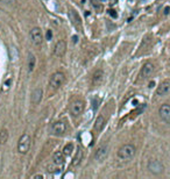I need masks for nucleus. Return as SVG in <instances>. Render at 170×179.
Masks as SVG:
<instances>
[{"mask_svg":"<svg viewBox=\"0 0 170 179\" xmlns=\"http://www.w3.org/2000/svg\"><path fill=\"white\" fill-rule=\"evenodd\" d=\"M135 152H137V149H135L134 146L132 144H125L122 146L120 149L116 152V157L120 160H129L135 156Z\"/></svg>","mask_w":170,"mask_h":179,"instance_id":"f257e3e1","label":"nucleus"},{"mask_svg":"<svg viewBox=\"0 0 170 179\" xmlns=\"http://www.w3.org/2000/svg\"><path fill=\"white\" fill-rule=\"evenodd\" d=\"M30 143H31V140H30V136L28 134H23L19 142H18V151L21 154V155H25L29 151L30 149Z\"/></svg>","mask_w":170,"mask_h":179,"instance_id":"f03ea898","label":"nucleus"},{"mask_svg":"<svg viewBox=\"0 0 170 179\" xmlns=\"http://www.w3.org/2000/svg\"><path fill=\"white\" fill-rule=\"evenodd\" d=\"M65 81V76L62 72H55L54 75H52L49 79V85L53 90H57L60 88Z\"/></svg>","mask_w":170,"mask_h":179,"instance_id":"7ed1b4c3","label":"nucleus"},{"mask_svg":"<svg viewBox=\"0 0 170 179\" xmlns=\"http://www.w3.org/2000/svg\"><path fill=\"white\" fill-rule=\"evenodd\" d=\"M29 39H30V42L34 44V45H41L42 42H43V34H42V30L39 28V27H35L33 28L29 33Z\"/></svg>","mask_w":170,"mask_h":179,"instance_id":"20e7f679","label":"nucleus"},{"mask_svg":"<svg viewBox=\"0 0 170 179\" xmlns=\"http://www.w3.org/2000/svg\"><path fill=\"white\" fill-rule=\"evenodd\" d=\"M147 169L153 174H161L164 171V165L160 162L159 159H150L148 162Z\"/></svg>","mask_w":170,"mask_h":179,"instance_id":"39448f33","label":"nucleus"},{"mask_svg":"<svg viewBox=\"0 0 170 179\" xmlns=\"http://www.w3.org/2000/svg\"><path fill=\"white\" fill-rule=\"evenodd\" d=\"M66 132V123L64 121H57L54 122L50 127V133L56 136H62Z\"/></svg>","mask_w":170,"mask_h":179,"instance_id":"423d86ee","label":"nucleus"},{"mask_svg":"<svg viewBox=\"0 0 170 179\" xmlns=\"http://www.w3.org/2000/svg\"><path fill=\"white\" fill-rule=\"evenodd\" d=\"M159 115L161 120L168 124H170V105L164 104L159 108Z\"/></svg>","mask_w":170,"mask_h":179,"instance_id":"0eeeda50","label":"nucleus"},{"mask_svg":"<svg viewBox=\"0 0 170 179\" xmlns=\"http://www.w3.org/2000/svg\"><path fill=\"white\" fill-rule=\"evenodd\" d=\"M83 111H84V101L82 100H76L70 105V113L75 116L80 115Z\"/></svg>","mask_w":170,"mask_h":179,"instance_id":"6e6552de","label":"nucleus"},{"mask_svg":"<svg viewBox=\"0 0 170 179\" xmlns=\"http://www.w3.org/2000/svg\"><path fill=\"white\" fill-rule=\"evenodd\" d=\"M154 71H155L154 64L150 63V62H147V63L143 64V66L141 69V77L142 78H148L154 73Z\"/></svg>","mask_w":170,"mask_h":179,"instance_id":"1a4fd4ad","label":"nucleus"},{"mask_svg":"<svg viewBox=\"0 0 170 179\" xmlns=\"http://www.w3.org/2000/svg\"><path fill=\"white\" fill-rule=\"evenodd\" d=\"M169 92H170V81L169 80H164V81H162L157 86V90H156V94L157 96L163 97V96L168 94Z\"/></svg>","mask_w":170,"mask_h":179,"instance_id":"9d476101","label":"nucleus"},{"mask_svg":"<svg viewBox=\"0 0 170 179\" xmlns=\"http://www.w3.org/2000/svg\"><path fill=\"white\" fill-rule=\"evenodd\" d=\"M66 51V43L64 41H58L54 49V55L56 57H62Z\"/></svg>","mask_w":170,"mask_h":179,"instance_id":"9b49d317","label":"nucleus"},{"mask_svg":"<svg viewBox=\"0 0 170 179\" xmlns=\"http://www.w3.org/2000/svg\"><path fill=\"white\" fill-rule=\"evenodd\" d=\"M42 97H43V91L41 87H37L35 88L34 91L31 92V104L33 105H39L42 100Z\"/></svg>","mask_w":170,"mask_h":179,"instance_id":"f8f14e48","label":"nucleus"},{"mask_svg":"<svg viewBox=\"0 0 170 179\" xmlns=\"http://www.w3.org/2000/svg\"><path fill=\"white\" fill-rule=\"evenodd\" d=\"M108 155V147L107 146H101L100 148H98V150L96 151V156L94 158L97 160H99V162H101V160H104Z\"/></svg>","mask_w":170,"mask_h":179,"instance_id":"ddd939ff","label":"nucleus"},{"mask_svg":"<svg viewBox=\"0 0 170 179\" xmlns=\"http://www.w3.org/2000/svg\"><path fill=\"white\" fill-rule=\"evenodd\" d=\"M64 154H63V151H57V152H55L54 155H53V162H54V164H56L57 166H61L63 163H64Z\"/></svg>","mask_w":170,"mask_h":179,"instance_id":"4468645a","label":"nucleus"},{"mask_svg":"<svg viewBox=\"0 0 170 179\" xmlns=\"http://www.w3.org/2000/svg\"><path fill=\"white\" fill-rule=\"evenodd\" d=\"M82 160H83V149H82V147H78L77 152H76V155H75V158H74V160H72V166L79 165Z\"/></svg>","mask_w":170,"mask_h":179,"instance_id":"2eb2a0df","label":"nucleus"},{"mask_svg":"<svg viewBox=\"0 0 170 179\" xmlns=\"http://www.w3.org/2000/svg\"><path fill=\"white\" fill-rule=\"evenodd\" d=\"M104 126H105V118L103 115H99L94 121V129L97 132H100L104 128Z\"/></svg>","mask_w":170,"mask_h":179,"instance_id":"dca6fc26","label":"nucleus"},{"mask_svg":"<svg viewBox=\"0 0 170 179\" xmlns=\"http://www.w3.org/2000/svg\"><path fill=\"white\" fill-rule=\"evenodd\" d=\"M103 77H104V72L101 70H98L94 72L93 77H92V84L93 85H99L101 81H103Z\"/></svg>","mask_w":170,"mask_h":179,"instance_id":"f3484780","label":"nucleus"},{"mask_svg":"<svg viewBox=\"0 0 170 179\" xmlns=\"http://www.w3.org/2000/svg\"><path fill=\"white\" fill-rule=\"evenodd\" d=\"M69 15H70V19L72 20V22H74L75 25H77V26H79V25H80V17L78 16V14H77V12H76V11L70 9Z\"/></svg>","mask_w":170,"mask_h":179,"instance_id":"a211bd4d","label":"nucleus"},{"mask_svg":"<svg viewBox=\"0 0 170 179\" xmlns=\"http://www.w3.org/2000/svg\"><path fill=\"white\" fill-rule=\"evenodd\" d=\"M8 140V130L1 129L0 130V144H5Z\"/></svg>","mask_w":170,"mask_h":179,"instance_id":"6ab92c4d","label":"nucleus"},{"mask_svg":"<svg viewBox=\"0 0 170 179\" xmlns=\"http://www.w3.org/2000/svg\"><path fill=\"white\" fill-rule=\"evenodd\" d=\"M74 151V143H68L66 146H64L63 148V154L65 156H70Z\"/></svg>","mask_w":170,"mask_h":179,"instance_id":"aec40b11","label":"nucleus"},{"mask_svg":"<svg viewBox=\"0 0 170 179\" xmlns=\"http://www.w3.org/2000/svg\"><path fill=\"white\" fill-rule=\"evenodd\" d=\"M34 67H35V57L33 56V53L29 55V62H28V69L29 71H33Z\"/></svg>","mask_w":170,"mask_h":179,"instance_id":"412c9836","label":"nucleus"},{"mask_svg":"<svg viewBox=\"0 0 170 179\" xmlns=\"http://www.w3.org/2000/svg\"><path fill=\"white\" fill-rule=\"evenodd\" d=\"M0 3L6 4V5H15L16 0H0Z\"/></svg>","mask_w":170,"mask_h":179,"instance_id":"4be33fe9","label":"nucleus"},{"mask_svg":"<svg viewBox=\"0 0 170 179\" xmlns=\"http://www.w3.org/2000/svg\"><path fill=\"white\" fill-rule=\"evenodd\" d=\"M31 178H41V179H42V178H43V176H42V174H33V176H31Z\"/></svg>","mask_w":170,"mask_h":179,"instance_id":"5701e85b","label":"nucleus"},{"mask_svg":"<svg viewBox=\"0 0 170 179\" xmlns=\"http://www.w3.org/2000/svg\"><path fill=\"white\" fill-rule=\"evenodd\" d=\"M169 62H170V61H169Z\"/></svg>","mask_w":170,"mask_h":179,"instance_id":"b1692460","label":"nucleus"}]
</instances>
